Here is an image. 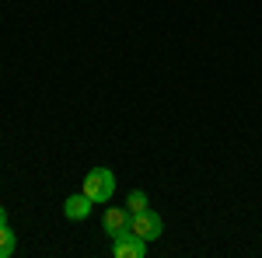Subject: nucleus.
<instances>
[{
	"instance_id": "nucleus-1",
	"label": "nucleus",
	"mask_w": 262,
	"mask_h": 258,
	"mask_svg": "<svg viewBox=\"0 0 262 258\" xmlns=\"http://www.w3.org/2000/svg\"><path fill=\"white\" fill-rule=\"evenodd\" d=\"M84 196L91 199V202H108L112 192H116V175L108 171V168H91L88 175H84Z\"/></svg>"
},
{
	"instance_id": "nucleus-2",
	"label": "nucleus",
	"mask_w": 262,
	"mask_h": 258,
	"mask_svg": "<svg viewBox=\"0 0 262 258\" xmlns=\"http://www.w3.org/2000/svg\"><path fill=\"white\" fill-rule=\"evenodd\" d=\"M129 230H133L137 238H143L147 244H150V241H158V238H161L164 223H161V217H158V213L143 209V213H133V217H129Z\"/></svg>"
},
{
	"instance_id": "nucleus-3",
	"label": "nucleus",
	"mask_w": 262,
	"mask_h": 258,
	"mask_svg": "<svg viewBox=\"0 0 262 258\" xmlns=\"http://www.w3.org/2000/svg\"><path fill=\"white\" fill-rule=\"evenodd\" d=\"M129 217H133V213H129L126 206H108V209H105V217H101V230H105L112 241L122 238V234L129 230Z\"/></svg>"
},
{
	"instance_id": "nucleus-4",
	"label": "nucleus",
	"mask_w": 262,
	"mask_h": 258,
	"mask_svg": "<svg viewBox=\"0 0 262 258\" xmlns=\"http://www.w3.org/2000/svg\"><path fill=\"white\" fill-rule=\"evenodd\" d=\"M112 255H116V258H143V255H147V241L137 238L133 230H126L122 238H116V244H112Z\"/></svg>"
},
{
	"instance_id": "nucleus-5",
	"label": "nucleus",
	"mask_w": 262,
	"mask_h": 258,
	"mask_svg": "<svg viewBox=\"0 0 262 258\" xmlns=\"http://www.w3.org/2000/svg\"><path fill=\"white\" fill-rule=\"evenodd\" d=\"M91 206H95V202L84 196V192H81V196H70L67 202H63V217L74 220V223H81V220L91 217Z\"/></svg>"
},
{
	"instance_id": "nucleus-6",
	"label": "nucleus",
	"mask_w": 262,
	"mask_h": 258,
	"mask_svg": "<svg viewBox=\"0 0 262 258\" xmlns=\"http://www.w3.org/2000/svg\"><path fill=\"white\" fill-rule=\"evenodd\" d=\"M14 248H18L14 230H11L7 223H0V258H11V255H14Z\"/></svg>"
},
{
	"instance_id": "nucleus-7",
	"label": "nucleus",
	"mask_w": 262,
	"mask_h": 258,
	"mask_svg": "<svg viewBox=\"0 0 262 258\" xmlns=\"http://www.w3.org/2000/svg\"><path fill=\"white\" fill-rule=\"evenodd\" d=\"M126 209H129V213H143V209H150V202H147V192L133 189V192L126 196Z\"/></svg>"
},
{
	"instance_id": "nucleus-8",
	"label": "nucleus",
	"mask_w": 262,
	"mask_h": 258,
	"mask_svg": "<svg viewBox=\"0 0 262 258\" xmlns=\"http://www.w3.org/2000/svg\"><path fill=\"white\" fill-rule=\"evenodd\" d=\"M0 223H7V209L4 206H0Z\"/></svg>"
}]
</instances>
